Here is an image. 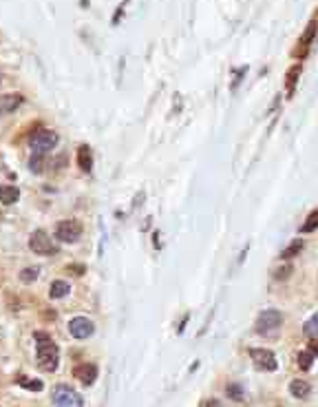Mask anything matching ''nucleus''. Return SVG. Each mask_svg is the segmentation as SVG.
<instances>
[{
	"mask_svg": "<svg viewBox=\"0 0 318 407\" xmlns=\"http://www.w3.org/2000/svg\"><path fill=\"white\" fill-rule=\"evenodd\" d=\"M82 237V224L78 219H62L55 226V239L62 243H73Z\"/></svg>",
	"mask_w": 318,
	"mask_h": 407,
	"instance_id": "nucleus-4",
	"label": "nucleus"
},
{
	"mask_svg": "<svg viewBox=\"0 0 318 407\" xmlns=\"http://www.w3.org/2000/svg\"><path fill=\"white\" fill-rule=\"evenodd\" d=\"M40 277V268H35V266H29V268H22L18 279L22 281V284H33L35 279Z\"/></svg>",
	"mask_w": 318,
	"mask_h": 407,
	"instance_id": "nucleus-18",
	"label": "nucleus"
},
{
	"mask_svg": "<svg viewBox=\"0 0 318 407\" xmlns=\"http://www.w3.org/2000/svg\"><path fill=\"white\" fill-rule=\"evenodd\" d=\"M301 250H303V239H294L290 246H287L283 253H280V259H285V261H290V259H294L296 255H301Z\"/></svg>",
	"mask_w": 318,
	"mask_h": 407,
	"instance_id": "nucleus-16",
	"label": "nucleus"
},
{
	"mask_svg": "<svg viewBox=\"0 0 318 407\" xmlns=\"http://www.w3.org/2000/svg\"><path fill=\"white\" fill-rule=\"evenodd\" d=\"M303 332L309 337V339H318V314H314L312 319H309L305 323V328H303Z\"/></svg>",
	"mask_w": 318,
	"mask_h": 407,
	"instance_id": "nucleus-20",
	"label": "nucleus"
},
{
	"mask_svg": "<svg viewBox=\"0 0 318 407\" xmlns=\"http://www.w3.org/2000/svg\"><path fill=\"white\" fill-rule=\"evenodd\" d=\"M55 144H58V133L49 131V129L35 131L33 135L29 137V146L33 149V153H40V155L49 153V151H53V149H55Z\"/></svg>",
	"mask_w": 318,
	"mask_h": 407,
	"instance_id": "nucleus-3",
	"label": "nucleus"
},
{
	"mask_svg": "<svg viewBox=\"0 0 318 407\" xmlns=\"http://www.w3.org/2000/svg\"><path fill=\"white\" fill-rule=\"evenodd\" d=\"M226 394L232 398V401H243V387L236 385V383H230V385H226Z\"/></svg>",
	"mask_w": 318,
	"mask_h": 407,
	"instance_id": "nucleus-21",
	"label": "nucleus"
},
{
	"mask_svg": "<svg viewBox=\"0 0 318 407\" xmlns=\"http://www.w3.org/2000/svg\"><path fill=\"white\" fill-rule=\"evenodd\" d=\"M314 363V354L312 352H301L298 354V367L301 369H309Z\"/></svg>",
	"mask_w": 318,
	"mask_h": 407,
	"instance_id": "nucleus-22",
	"label": "nucleus"
},
{
	"mask_svg": "<svg viewBox=\"0 0 318 407\" xmlns=\"http://www.w3.org/2000/svg\"><path fill=\"white\" fill-rule=\"evenodd\" d=\"M290 394L294 396V398H305L307 394H309V383L307 381H292L290 383Z\"/></svg>",
	"mask_w": 318,
	"mask_h": 407,
	"instance_id": "nucleus-15",
	"label": "nucleus"
},
{
	"mask_svg": "<svg viewBox=\"0 0 318 407\" xmlns=\"http://www.w3.org/2000/svg\"><path fill=\"white\" fill-rule=\"evenodd\" d=\"M73 376H76L80 383H84V385H93L95 379H98V365H93V363H80L76 369H73Z\"/></svg>",
	"mask_w": 318,
	"mask_h": 407,
	"instance_id": "nucleus-9",
	"label": "nucleus"
},
{
	"mask_svg": "<svg viewBox=\"0 0 318 407\" xmlns=\"http://www.w3.org/2000/svg\"><path fill=\"white\" fill-rule=\"evenodd\" d=\"M298 73H301V64L292 66V69L287 71V91H292V89H294V84H296V78H298Z\"/></svg>",
	"mask_w": 318,
	"mask_h": 407,
	"instance_id": "nucleus-23",
	"label": "nucleus"
},
{
	"mask_svg": "<svg viewBox=\"0 0 318 407\" xmlns=\"http://www.w3.org/2000/svg\"><path fill=\"white\" fill-rule=\"evenodd\" d=\"M314 33H316V22H309L307 31L303 33V38L298 40V49H296V56H305V54H307V47H309V42L314 40Z\"/></svg>",
	"mask_w": 318,
	"mask_h": 407,
	"instance_id": "nucleus-14",
	"label": "nucleus"
},
{
	"mask_svg": "<svg viewBox=\"0 0 318 407\" xmlns=\"http://www.w3.org/2000/svg\"><path fill=\"white\" fill-rule=\"evenodd\" d=\"M51 401H53L55 407H82L84 405L82 396L66 385H58L53 390V394H51Z\"/></svg>",
	"mask_w": 318,
	"mask_h": 407,
	"instance_id": "nucleus-5",
	"label": "nucleus"
},
{
	"mask_svg": "<svg viewBox=\"0 0 318 407\" xmlns=\"http://www.w3.org/2000/svg\"><path fill=\"white\" fill-rule=\"evenodd\" d=\"M29 166H31V171L33 173H40L42 171V162H40V157H35V155H33V157H31V162H29Z\"/></svg>",
	"mask_w": 318,
	"mask_h": 407,
	"instance_id": "nucleus-25",
	"label": "nucleus"
},
{
	"mask_svg": "<svg viewBox=\"0 0 318 407\" xmlns=\"http://www.w3.org/2000/svg\"><path fill=\"white\" fill-rule=\"evenodd\" d=\"M201 407H221V403L217 401V398H208V401H205Z\"/></svg>",
	"mask_w": 318,
	"mask_h": 407,
	"instance_id": "nucleus-27",
	"label": "nucleus"
},
{
	"mask_svg": "<svg viewBox=\"0 0 318 407\" xmlns=\"http://www.w3.org/2000/svg\"><path fill=\"white\" fill-rule=\"evenodd\" d=\"M69 292H71V286L66 284V281H62V279L51 281V286H49V297H51V299H62V297H66Z\"/></svg>",
	"mask_w": 318,
	"mask_h": 407,
	"instance_id": "nucleus-12",
	"label": "nucleus"
},
{
	"mask_svg": "<svg viewBox=\"0 0 318 407\" xmlns=\"http://www.w3.org/2000/svg\"><path fill=\"white\" fill-rule=\"evenodd\" d=\"M309 352H312L314 357H318V339H312V343H309Z\"/></svg>",
	"mask_w": 318,
	"mask_h": 407,
	"instance_id": "nucleus-26",
	"label": "nucleus"
},
{
	"mask_svg": "<svg viewBox=\"0 0 318 407\" xmlns=\"http://www.w3.org/2000/svg\"><path fill=\"white\" fill-rule=\"evenodd\" d=\"M29 248H31V253L42 255V257L55 253V246H53V241H51V237H49L47 231L31 233V237H29Z\"/></svg>",
	"mask_w": 318,
	"mask_h": 407,
	"instance_id": "nucleus-6",
	"label": "nucleus"
},
{
	"mask_svg": "<svg viewBox=\"0 0 318 407\" xmlns=\"http://www.w3.org/2000/svg\"><path fill=\"white\" fill-rule=\"evenodd\" d=\"M22 102H25V98H22L20 93H5L0 95V115H7V113H13Z\"/></svg>",
	"mask_w": 318,
	"mask_h": 407,
	"instance_id": "nucleus-10",
	"label": "nucleus"
},
{
	"mask_svg": "<svg viewBox=\"0 0 318 407\" xmlns=\"http://www.w3.org/2000/svg\"><path fill=\"white\" fill-rule=\"evenodd\" d=\"M318 228V210H312L309 217L305 219V224L301 226V233H314Z\"/></svg>",
	"mask_w": 318,
	"mask_h": 407,
	"instance_id": "nucleus-19",
	"label": "nucleus"
},
{
	"mask_svg": "<svg viewBox=\"0 0 318 407\" xmlns=\"http://www.w3.org/2000/svg\"><path fill=\"white\" fill-rule=\"evenodd\" d=\"M290 272H292V266H283V268L274 270V277L276 279H287V277H290Z\"/></svg>",
	"mask_w": 318,
	"mask_h": 407,
	"instance_id": "nucleus-24",
	"label": "nucleus"
},
{
	"mask_svg": "<svg viewBox=\"0 0 318 407\" xmlns=\"http://www.w3.org/2000/svg\"><path fill=\"white\" fill-rule=\"evenodd\" d=\"M69 332L73 339H88L95 332V325L86 316H76V319L69 321Z\"/></svg>",
	"mask_w": 318,
	"mask_h": 407,
	"instance_id": "nucleus-8",
	"label": "nucleus"
},
{
	"mask_svg": "<svg viewBox=\"0 0 318 407\" xmlns=\"http://www.w3.org/2000/svg\"><path fill=\"white\" fill-rule=\"evenodd\" d=\"M280 325H283V314H280L278 310L270 308V310H263V312L256 316L254 330H256V334H270V332H276Z\"/></svg>",
	"mask_w": 318,
	"mask_h": 407,
	"instance_id": "nucleus-2",
	"label": "nucleus"
},
{
	"mask_svg": "<svg viewBox=\"0 0 318 407\" xmlns=\"http://www.w3.org/2000/svg\"><path fill=\"white\" fill-rule=\"evenodd\" d=\"M78 166L82 168L84 173H88V171H91V166H93V155H91V149H88L86 144H82L78 149Z\"/></svg>",
	"mask_w": 318,
	"mask_h": 407,
	"instance_id": "nucleus-13",
	"label": "nucleus"
},
{
	"mask_svg": "<svg viewBox=\"0 0 318 407\" xmlns=\"http://www.w3.org/2000/svg\"><path fill=\"white\" fill-rule=\"evenodd\" d=\"M16 383L20 387H25V390H29V392H42V381H38V379H27V376H18L16 379Z\"/></svg>",
	"mask_w": 318,
	"mask_h": 407,
	"instance_id": "nucleus-17",
	"label": "nucleus"
},
{
	"mask_svg": "<svg viewBox=\"0 0 318 407\" xmlns=\"http://www.w3.org/2000/svg\"><path fill=\"white\" fill-rule=\"evenodd\" d=\"M35 357H38V365L44 372H55L58 363H60V352H58V345L53 343L47 332H35Z\"/></svg>",
	"mask_w": 318,
	"mask_h": 407,
	"instance_id": "nucleus-1",
	"label": "nucleus"
},
{
	"mask_svg": "<svg viewBox=\"0 0 318 407\" xmlns=\"http://www.w3.org/2000/svg\"><path fill=\"white\" fill-rule=\"evenodd\" d=\"M250 357H252V361L256 363V367L268 369V372H274V369L278 367L274 352L265 350V347H252V350H250Z\"/></svg>",
	"mask_w": 318,
	"mask_h": 407,
	"instance_id": "nucleus-7",
	"label": "nucleus"
},
{
	"mask_svg": "<svg viewBox=\"0 0 318 407\" xmlns=\"http://www.w3.org/2000/svg\"><path fill=\"white\" fill-rule=\"evenodd\" d=\"M20 197V190L16 186H9V184H0V204L5 206H11L16 204Z\"/></svg>",
	"mask_w": 318,
	"mask_h": 407,
	"instance_id": "nucleus-11",
	"label": "nucleus"
}]
</instances>
